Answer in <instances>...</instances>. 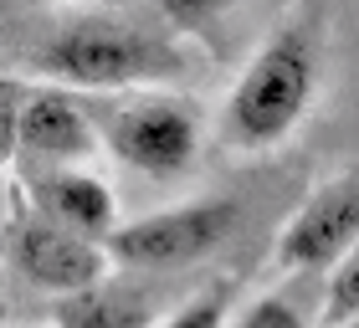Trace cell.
I'll return each instance as SVG.
<instances>
[{
  "mask_svg": "<svg viewBox=\"0 0 359 328\" xmlns=\"http://www.w3.org/2000/svg\"><path fill=\"white\" fill-rule=\"evenodd\" d=\"M31 67L52 82H72V88H134V82L180 77L185 62L165 41L97 15V21H72L57 36H46V46H36V57H31Z\"/></svg>",
  "mask_w": 359,
  "mask_h": 328,
  "instance_id": "cell-1",
  "label": "cell"
},
{
  "mask_svg": "<svg viewBox=\"0 0 359 328\" xmlns=\"http://www.w3.org/2000/svg\"><path fill=\"white\" fill-rule=\"evenodd\" d=\"M318 82V52L308 31H277L241 72L231 103H226V134L241 149H267L308 113Z\"/></svg>",
  "mask_w": 359,
  "mask_h": 328,
  "instance_id": "cell-2",
  "label": "cell"
},
{
  "mask_svg": "<svg viewBox=\"0 0 359 328\" xmlns=\"http://www.w3.org/2000/svg\"><path fill=\"white\" fill-rule=\"evenodd\" d=\"M236 231V200H190L108 231V257L128 267H185Z\"/></svg>",
  "mask_w": 359,
  "mask_h": 328,
  "instance_id": "cell-3",
  "label": "cell"
},
{
  "mask_svg": "<svg viewBox=\"0 0 359 328\" xmlns=\"http://www.w3.org/2000/svg\"><path fill=\"white\" fill-rule=\"evenodd\" d=\"M103 139L128 170L154 175V179L180 175L201 149V128H195L190 108H180V103H134V108L113 113Z\"/></svg>",
  "mask_w": 359,
  "mask_h": 328,
  "instance_id": "cell-4",
  "label": "cell"
},
{
  "mask_svg": "<svg viewBox=\"0 0 359 328\" xmlns=\"http://www.w3.org/2000/svg\"><path fill=\"white\" fill-rule=\"evenodd\" d=\"M11 257H15V267H21V277H31L36 287L57 292V298L62 292L103 282V267H108L103 241L77 236V231H67V226H57L52 216H41V210L15 226Z\"/></svg>",
  "mask_w": 359,
  "mask_h": 328,
  "instance_id": "cell-5",
  "label": "cell"
},
{
  "mask_svg": "<svg viewBox=\"0 0 359 328\" xmlns=\"http://www.w3.org/2000/svg\"><path fill=\"white\" fill-rule=\"evenodd\" d=\"M354 241H359V179H339L287 221L283 241H277V261L292 272H313L339 261Z\"/></svg>",
  "mask_w": 359,
  "mask_h": 328,
  "instance_id": "cell-6",
  "label": "cell"
},
{
  "mask_svg": "<svg viewBox=\"0 0 359 328\" xmlns=\"http://www.w3.org/2000/svg\"><path fill=\"white\" fill-rule=\"evenodd\" d=\"M97 149V128L67 93L41 88L21 97V118H15V154L41 159V164H77Z\"/></svg>",
  "mask_w": 359,
  "mask_h": 328,
  "instance_id": "cell-7",
  "label": "cell"
},
{
  "mask_svg": "<svg viewBox=\"0 0 359 328\" xmlns=\"http://www.w3.org/2000/svg\"><path fill=\"white\" fill-rule=\"evenodd\" d=\"M36 205L41 216H52L57 226H67L77 236L108 241L113 231V195L103 179H93L83 170H46L36 179Z\"/></svg>",
  "mask_w": 359,
  "mask_h": 328,
  "instance_id": "cell-8",
  "label": "cell"
},
{
  "mask_svg": "<svg viewBox=\"0 0 359 328\" xmlns=\"http://www.w3.org/2000/svg\"><path fill=\"white\" fill-rule=\"evenodd\" d=\"M57 328H149V298L123 292V287H103V282L62 292Z\"/></svg>",
  "mask_w": 359,
  "mask_h": 328,
  "instance_id": "cell-9",
  "label": "cell"
},
{
  "mask_svg": "<svg viewBox=\"0 0 359 328\" xmlns=\"http://www.w3.org/2000/svg\"><path fill=\"white\" fill-rule=\"evenodd\" d=\"M323 318H329V323H354V318H359V241L339 257V267H334Z\"/></svg>",
  "mask_w": 359,
  "mask_h": 328,
  "instance_id": "cell-10",
  "label": "cell"
},
{
  "mask_svg": "<svg viewBox=\"0 0 359 328\" xmlns=\"http://www.w3.org/2000/svg\"><path fill=\"white\" fill-rule=\"evenodd\" d=\"M236 0H159V11H165V21H175L180 31H195L205 21H216L221 11H231Z\"/></svg>",
  "mask_w": 359,
  "mask_h": 328,
  "instance_id": "cell-11",
  "label": "cell"
},
{
  "mask_svg": "<svg viewBox=\"0 0 359 328\" xmlns=\"http://www.w3.org/2000/svg\"><path fill=\"white\" fill-rule=\"evenodd\" d=\"M236 328H303V318L287 298H257L247 313H241Z\"/></svg>",
  "mask_w": 359,
  "mask_h": 328,
  "instance_id": "cell-12",
  "label": "cell"
},
{
  "mask_svg": "<svg viewBox=\"0 0 359 328\" xmlns=\"http://www.w3.org/2000/svg\"><path fill=\"white\" fill-rule=\"evenodd\" d=\"M15 118H21V88L0 77V170L15 159Z\"/></svg>",
  "mask_w": 359,
  "mask_h": 328,
  "instance_id": "cell-13",
  "label": "cell"
},
{
  "mask_svg": "<svg viewBox=\"0 0 359 328\" xmlns=\"http://www.w3.org/2000/svg\"><path fill=\"white\" fill-rule=\"evenodd\" d=\"M221 323H226V303L221 298H201V303L180 308L165 328H221Z\"/></svg>",
  "mask_w": 359,
  "mask_h": 328,
  "instance_id": "cell-14",
  "label": "cell"
},
{
  "mask_svg": "<svg viewBox=\"0 0 359 328\" xmlns=\"http://www.w3.org/2000/svg\"><path fill=\"white\" fill-rule=\"evenodd\" d=\"M344 328H359V318H354V323H344Z\"/></svg>",
  "mask_w": 359,
  "mask_h": 328,
  "instance_id": "cell-15",
  "label": "cell"
}]
</instances>
